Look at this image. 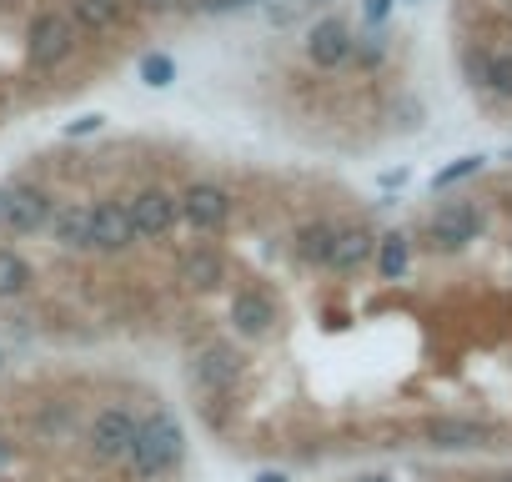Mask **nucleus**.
Here are the masks:
<instances>
[{"label": "nucleus", "mask_w": 512, "mask_h": 482, "mask_svg": "<svg viewBox=\"0 0 512 482\" xmlns=\"http://www.w3.org/2000/svg\"><path fill=\"white\" fill-rule=\"evenodd\" d=\"M492 482H512V472H507V477H492Z\"/></svg>", "instance_id": "7ed1b4c3"}, {"label": "nucleus", "mask_w": 512, "mask_h": 482, "mask_svg": "<svg viewBox=\"0 0 512 482\" xmlns=\"http://www.w3.org/2000/svg\"><path fill=\"white\" fill-rule=\"evenodd\" d=\"M352 41H357V26H352L342 11H327V16H317V21L307 26L302 56L312 61L317 76H337V71L352 66Z\"/></svg>", "instance_id": "f03ea898"}, {"label": "nucleus", "mask_w": 512, "mask_h": 482, "mask_svg": "<svg viewBox=\"0 0 512 482\" xmlns=\"http://www.w3.org/2000/svg\"><path fill=\"white\" fill-rule=\"evenodd\" d=\"M422 447L432 452H472V447H497L502 432L492 422H477V417H462V412H432V417H417L407 427Z\"/></svg>", "instance_id": "f257e3e1"}]
</instances>
